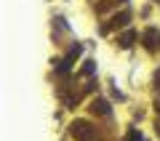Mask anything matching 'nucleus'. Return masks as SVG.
Segmentation results:
<instances>
[{"label": "nucleus", "mask_w": 160, "mask_h": 141, "mask_svg": "<svg viewBox=\"0 0 160 141\" xmlns=\"http://www.w3.org/2000/svg\"><path fill=\"white\" fill-rule=\"evenodd\" d=\"M72 136L78 141H93L96 139V128H91V123H86V120H75L72 123Z\"/></svg>", "instance_id": "f257e3e1"}, {"label": "nucleus", "mask_w": 160, "mask_h": 141, "mask_svg": "<svg viewBox=\"0 0 160 141\" xmlns=\"http://www.w3.org/2000/svg\"><path fill=\"white\" fill-rule=\"evenodd\" d=\"M91 109H93V112H99V114H107V112H109V104L104 101V99H96Z\"/></svg>", "instance_id": "f03ea898"}, {"label": "nucleus", "mask_w": 160, "mask_h": 141, "mask_svg": "<svg viewBox=\"0 0 160 141\" xmlns=\"http://www.w3.org/2000/svg\"><path fill=\"white\" fill-rule=\"evenodd\" d=\"M133 37H136V32H126V35H123V37H120V45H123V48H131Z\"/></svg>", "instance_id": "7ed1b4c3"}, {"label": "nucleus", "mask_w": 160, "mask_h": 141, "mask_svg": "<svg viewBox=\"0 0 160 141\" xmlns=\"http://www.w3.org/2000/svg\"><path fill=\"white\" fill-rule=\"evenodd\" d=\"M128 19H131L128 13H120V16H115L112 22H115V27H126V24H128Z\"/></svg>", "instance_id": "20e7f679"}, {"label": "nucleus", "mask_w": 160, "mask_h": 141, "mask_svg": "<svg viewBox=\"0 0 160 141\" xmlns=\"http://www.w3.org/2000/svg\"><path fill=\"white\" fill-rule=\"evenodd\" d=\"M93 72V61H86V67H83V75H91Z\"/></svg>", "instance_id": "39448f33"}]
</instances>
